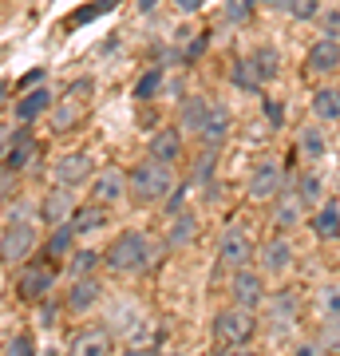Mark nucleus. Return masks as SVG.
I'll use <instances>...</instances> for the list:
<instances>
[{
	"label": "nucleus",
	"mask_w": 340,
	"mask_h": 356,
	"mask_svg": "<svg viewBox=\"0 0 340 356\" xmlns=\"http://www.w3.org/2000/svg\"><path fill=\"white\" fill-rule=\"evenodd\" d=\"M178 186L175 178V166L170 163H159V159H143L131 175H127V191L135 194L139 202H166V194Z\"/></svg>",
	"instance_id": "f257e3e1"
},
{
	"label": "nucleus",
	"mask_w": 340,
	"mask_h": 356,
	"mask_svg": "<svg viewBox=\"0 0 340 356\" xmlns=\"http://www.w3.org/2000/svg\"><path fill=\"white\" fill-rule=\"evenodd\" d=\"M103 261H107V269L119 273V277L143 273V269L151 266V238L139 234V229H127V234H119V238L111 242V250L103 254Z\"/></svg>",
	"instance_id": "f03ea898"
},
{
	"label": "nucleus",
	"mask_w": 340,
	"mask_h": 356,
	"mask_svg": "<svg viewBox=\"0 0 340 356\" xmlns=\"http://www.w3.org/2000/svg\"><path fill=\"white\" fill-rule=\"evenodd\" d=\"M253 332H257V313H250V309H218L214 313V329H210V337H214V344H222V348H241V344L253 341Z\"/></svg>",
	"instance_id": "7ed1b4c3"
},
{
	"label": "nucleus",
	"mask_w": 340,
	"mask_h": 356,
	"mask_svg": "<svg viewBox=\"0 0 340 356\" xmlns=\"http://www.w3.org/2000/svg\"><path fill=\"white\" fill-rule=\"evenodd\" d=\"M285 186H289V178H285V166H281L277 159H261V163L253 166L245 194H250L253 202H273V198H277Z\"/></svg>",
	"instance_id": "20e7f679"
},
{
	"label": "nucleus",
	"mask_w": 340,
	"mask_h": 356,
	"mask_svg": "<svg viewBox=\"0 0 340 356\" xmlns=\"http://www.w3.org/2000/svg\"><path fill=\"white\" fill-rule=\"evenodd\" d=\"M229 297H234V305H238V309H250V313L265 309V301H269V293H265V273H257V269H250V266L234 269Z\"/></svg>",
	"instance_id": "39448f33"
},
{
	"label": "nucleus",
	"mask_w": 340,
	"mask_h": 356,
	"mask_svg": "<svg viewBox=\"0 0 340 356\" xmlns=\"http://www.w3.org/2000/svg\"><path fill=\"white\" fill-rule=\"evenodd\" d=\"M32 250H36V226L32 222H8V226L0 229V261L4 266L24 261Z\"/></svg>",
	"instance_id": "423d86ee"
},
{
	"label": "nucleus",
	"mask_w": 340,
	"mask_h": 356,
	"mask_svg": "<svg viewBox=\"0 0 340 356\" xmlns=\"http://www.w3.org/2000/svg\"><path fill=\"white\" fill-rule=\"evenodd\" d=\"M265 317H269V329H273V337H285V332L297 325V317H301V297L293 289H277L269 301H265Z\"/></svg>",
	"instance_id": "0eeeda50"
},
{
	"label": "nucleus",
	"mask_w": 340,
	"mask_h": 356,
	"mask_svg": "<svg viewBox=\"0 0 340 356\" xmlns=\"http://www.w3.org/2000/svg\"><path fill=\"white\" fill-rule=\"evenodd\" d=\"M48 178H51V186H67V191H76V186H83V182L95 178V163H91L88 154H63V159L51 163Z\"/></svg>",
	"instance_id": "6e6552de"
},
{
	"label": "nucleus",
	"mask_w": 340,
	"mask_h": 356,
	"mask_svg": "<svg viewBox=\"0 0 340 356\" xmlns=\"http://www.w3.org/2000/svg\"><path fill=\"white\" fill-rule=\"evenodd\" d=\"M250 257H253L250 234H245L241 226L226 229V234H222V242H218V266H222V269H245V266H250Z\"/></svg>",
	"instance_id": "1a4fd4ad"
},
{
	"label": "nucleus",
	"mask_w": 340,
	"mask_h": 356,
	"mask_svg": "<svg viewBox=\"0 0 340 356\" xmlns=\"http://www.w3.org/2000/svg\"><path fill=\"white\" fill-rule=\"evenodd\" d=\"M293 261H297V254H293V242L285 234H277V238H269L261 245V273H269V277H285Z\"/></svg>",
	"instance_id": "9d476101"
},
{
	"label": "nucleus",
	"mask_w": 340,
	"mask_h": 356,
	"mask_svg": "<svg viewBox=\"0 0 340 356\" xmlns=\"http://www.w3.org/2000/svg\"><path fill=\"white\" fill-rule=\"evenodd\" d=\"M76 191H67V186H51L44 194V202H40V218L48 222V226H63V222H72L76 214Z\"/></svg>",
	"instance_id": "9b49d317"
},
{
	"label": "nucleus",
	"mask_w": 340,
	"mask_h": 356,
	"mask_svg": "<svg viewBox=\"0 0 340 356\" xmlns=\"http://www.w3.org/2000/svg\"><path fill=\"white\" fill-rule=\"evenodd\" d=\"M123 194H127V170H119V166H107V170L91 178V202L115 206L123 202Z\"/></svg>",
	"instance_id": "f8f14e48"
},
{
	"label": "nucleus",
	"mask_w": 340,
	"mask_h": 356,
	"mask_svg": "<svg viewBox=\"0 0 340 356\" xmlns=\"http://www.w3.org/2000/svg\"><path fill=\"white\" fill-rule=\"evenodd\" d=\"M226 139H229V107L226 103H210L206 127H202V135H198L202 151H222V143Z\"/></svg>",
	"instance_id": "ddd939ff"
},
{
	"label": "nucleus",
	"mask_w": 340,
	"mask_h": 356,
	"mask_svg": "<svg viewBox=\"0 0 340 356\" xmlns=\"http://www.w3.org/2000/svg\"><path fill=\"white\" fill-rule=\"evenodd\" d=\"M210 103L214 99H206V95H182V103H178V131L182 135H202Z\"/></svg>",
	"instance_id": "4468645a"
},
{
	"label": "nucleus",
	"mask_w": 340,
	"mask_h": 356,
	"mask_svg": "<svg viewBox=\"0 0 340 356\" xmlns=\"http://www.w3.org/2000/svg\"><path fill=\"white\" fill-rule=\"evenodd\" d=\"M305 67H309V76H332L340 67V40H316L309 56H305Z\"/></svg>",
	"instance_id": "2eb2a0df"
},
{
	"label": "nucleus",
	"mask_w": 340,
	"mask_h": 356,
	"mask_svg": "<svg viewBox=\"0 0 340 356\" xmlns=\"http://www.w3.org/2000/svg\"><path fill=\"white\" fill-rule=\"evenodd\" d=\"M99 297H103L99 281L79 277V281H72V289H67V297H63V309H67V313H88V309L99 305Z\"/></svg>",
	"instance_id": "dca6fc26"
},
{
	"label": "nucleus",
	"mask_w": 340,
	"mask_h": 356,
	"mask_svg": "<svg viewBox=\"0 0 340 356\" xmlns=\"http://www.w3.org/2000/svg\"><path fill=\"white\" fill-rule=\"evenodd\" d=\"M305 222V202H301V194L297 191H281L277 194V206H273V226L285 234V229H297Z\"/></svg>",
	"instance_id": "f3484780"
},
{
	"label": "nucleus",
	"mask_w": 340,
	"mask_h": 356,
	"mask_svg": "<svg viewBox=\"0 0 340 356\" xmlns=\"http://www.w3.org/2000/svg\"><path fill=\"white\" fill-rule=\"evenodd\" d=\"M51 285H56V269H51V266H32V269L20 273V285H16V289H20L24 301H40Z\"/></svg>",
	"instance_id": "a211bd4d"
},
{
	"label": "nucleus",
	"mask_w": 340,
	"mask_h": 356,
	"mask_svg": "<svg viewBox=\"0 0 340 356\" xmlns=\"http://www.w3.org/2000/svg\"><path fill=\"white\" fill-rule=\"evenodd\" d=\"M48 111H51V91L44 88V83L24 91V95L16 99V119H20V123H36L40 115H48Z\"/></svg>",
	"instance_id": "6ab92c4d"
},
{
	"label": "nucleus",
	"mask_w": 340,
	"mask_h": 356,
	"mask_svg": "<svg viewBox=\"0 0 340 356\" xmlns=\"http://www.w3.org/2000/svg\"><path fill=\"white\" fill-rule=\"evenodd\" d=\"M178 154H182V131L178 127H163L151 135V159H159V163H178Z\"/></svg>",
	"instance_id": "aec40b11"
},
{
	"label": "nucleus",
	"mask_w": 340,
	"mask_h": 356,
	"mask_svg": "<svg viewBox=\"0 0 340 356\" xmlns=\"http://www.w3.org/2000/svg\"><path fill=\"white\" fill-rule=\"evenodd\" d=\"M309 226H313V234L321 242H340V202H325L309 218Z\"/></svg>",
	"instance_id": "412c9836"
},
{
	"label": "nucleus",
	"mask_w": 340,
	"mask_h": 356,
	"mask_svg": "<svg viewBox=\"0 0 340 356\" xmlns=\"http://www.w3.org/2000/svg\"><path fill=\"white\" fill-rule=\"evenodd\" d=\"M72 356H111V332L107 329H83L72 341Z\"/></svg>",
	"instance_id": "4be33fe9"
},
{
	"label": "nucleus",
	"mask_w": 340,
	"mask_h": 356,
	"mask_svg": "<svg viewBox=\"0 0 340 356\" xmlns=\"http://www.w3.org/2000/svg\"><path fill=\"white\" fill-rule=\"evenodd\" d=\"M297 151L305 154V159H313V163H321L328 154V135L321 131V123H305L301 131H297Z\"/></svg>",
	"instance_id": "5701e85b"
},
{
	"label": "nucleus",
	"mask_w": 340,
	"mask_h": 356,
	"mask_svg": "<svg viewBox=\"0 0 340 356\" xmlns=\"http://www.w3.org/2000/svg\"><path fill=\"white\" fill-rule=\"evenodd\" d=\"M198 214H178V218H170V229H166V245L170 250H186L194 238H198Z\"/></svg>",
	"instance_id": "b1692460"
},
{
	"label": "nucleus",
	"mask_w": 340,
	"mask_h": 356,
	"mask_svg": "<svg viewBox=\"0 0 340 356\" xmlns=\"http://www.w3.org/2000/svg\"><path fill=\"white\" fill-rule=\"evenodd\" d=\"M297 194H301L305 210H321V206H325V178L316 175V170H305V175L297 178Z\"/></svg>",
	"instance_id": "393cba45"
},
{
	"label": "nucleus",
	"mask_w": 340,
	"mask_h": 356,
	"mask_svg": "<svg viewBox=\"0 0 340 356\" xmlns=\"http://www.w3.org/2000/svg\"><path fill=\"white\" fill-rule=\"evenodd\" d=\"M316 123H340V88H321L313 95Z\"/></svg>",
	"instance_id": "a878e982"
},
{
	"label": "nucleus",
	"mask_w": 340,
	"mask_h": 356,
	"mask_svg": "<svg viewBox=\"0 0 340 356\" xmlns=\"http://www.w3.org/2000/svg\"><path fill=\"white\" fill-rule=\"evenodd\" d=\"M250 64H253V72H257V79L261 83H269V79H277V72H281V56H277V48H253L250 51Z\"/></svg>",
	"instance_id": "bb28decb"
},
{
	"label": "nucleus",
	"mask_w": 340,
	"mask_h": 356,
	"mask_svg": "<svg viewBox=\"0 0 340 356\" xmlns=\"http://www.w3.org/2000/svg\"><path fill=\"white\" fill-rule=\"evenodd\" d=\"M76 229H72V222H63V226H51V238H48V257H72L76 254Z\"/></svg>",
	"instance_id": "cd10ccee"
},
{
	"label": "nucleus",
	"mask_w": 340,
	"mask_h": 356,
	"mask_svg": "<svg viewBox=\"0 0 340 356\" xmlns=\"http://www.w3.org/2000/svg\"><path fill=\"white\" fill-rule=\"evenodd\" d=\"M79 119H83V107L76 103V95L72 99H63V103H56L51 107V131H72V127H79Z\"/></svg>",
	"instance_id": "c85d7f7f"
},
{
	"label": "nucleus",
	"mask_w": 340,
	"mask_h": 356,
	"mask_svg": "<svg viewBox=\"0 0 340 356\" xmlns=\"http://www.w3.org/2000/svg\"><path fill=\"white\" fill-rule=\"evenodd\" d=\"M163 83H166V67L154 64V67H147V72L139 76V83H135V91H131V95H135L139 103H147V99H154V95L163 91Z\"/></svg>",
	"instance_id": "c756f323"
},
{
	"label": "nucleus",
	"mask_w": 340,
	"mask_h": 356,
	"mask_svg": "<svg viewBox=\"0 0 340 356\" xmlns=\"http://www.w3.org/2000/svg\"><path fill=\"white\" fill-rule=\"evenodd\" d=\"M107 222V210H103L99 202H91V206H79L76 214H72V229L76 234H95V229Z\"/></svg>",
	"instance_id": "7c9ffc66"
},
{
	"label": "nucleus",
	"mask_w": 340,
	"mask_h": 356,
	"mask_svg": "<svg viewBox=\"0 0 340 356\" xmlns=\"http://www.w3.org/2000/svg\"><path fill=\"white\" fill-rule=\"evenodd\" d=\"M229 83H234L238 91H257L261 88V79H257V72H253L250 56H238V60L229 64Z\"/></svg>",
	"instance_id": "2f4dec72"
},
{
	"label": "nucleus",
	"mask_w": 340,
	"mask_h": 356,
	"mask_svg": "<svg viewBox=\"0 0 340 356\" xmlns=\"http://www.w3.org/2000/svg\"><path fill=\"white\" fill-rule=\"evenodd\" d=\"M99 269V250H76V254L67 257V277L79 281V277H91Z\"/></svg>",
	"instance_id": "473e14b6"
},
{
	"label": "nucleus",
	"mask_w": 340,
	"mask_h": 356,
	"mask_svg": "<svg viewBox=\"0 0 340 356\" xmlns=\"http://www.w3.org/2000/svg\"><path fill=\"white\" fill-rule=\"evenodd\" d=\"M316 317L321 321L340 317V285H321L316 289Z\"/></svg>",
	"instance_id": "72a5a7b5"
},
{
	"label": "nucleus",
	"mask_w": 340,
	"mask_h": 356,
	"mask_svg": "<svg viewBox=\"0 0 340 356\" xmlns=\"http://www.w3.org/2000/svg\"><path fill=\"white\" fill-rule=\"evenodd\" d=\"M214 166H218V151H198L194 170H190V182L194 186H210L214 182Z\"/></svg>",
	"instance_id": "f704fd0d"
},
{
	"label": "nucleus",
	"mask_w": 340,
	"mask_h": 356,
	"mask_svg": "<svg viewBox=\"0 0 340 356\" xmlns=\"http://www.w3.org/2000/svg\"><path fill=\"white\" fill-rule=\"evenodd\" d=\"M316 344L325 348V356H340V317L321 321V329H316Z\"/></svg>",
	"instance_id": "c9c22d12"
},
{
	"label": "nucleus",
	"mask_w": 340,
	"mask_h": 356,
	"mask_svg": "<svg viewBox=\"0 0 340 356\" xmlns=\"http://www.w3.org/2000/svg\"><path fill=\"white\" fill-rule=\"evenodd\" d=\"M115 8V0H91V4H83V8H76L72 13V20H67V28H79V24H88L91 16H103V13H111Z\"/></svg>",
	"instance_id": "e433bc0d"
},
{
	"label": "nucleus",
	"mask_w": 340,
	"mask_h": 356,
	"mask_svg": "<svg viewBox=\"0 0 340 356\" xmlns=\"http://www.w3.org/2000/svg\"><path fill=\"white\" fill-rule=\"evenodd\" d=\"M190 186H194V182L186 178V182H178L175 191L166 194V202H163V214H166V218H178V214H186L182 206H186V194H190Z\"/></svg>",
	"instance_id": "4c0bfd02"
},
{
	"label": "nucleus",
	"mask_w": 340,
	"mask_h": 356,
	"mask_svg": "<svg viewBox=\"0 0 340 356\" xmlns=\"http://www.w3.org/2000/svg\"><path fill=\"white\" fill-rule=\"evenodd\" d=\"M285 13H289V20H316L321 16V0H285Z\"/></svg>",
	"instance_id": "58836bf2"
},
{
	"label": "nucleus",
	"mask_w": 340,
	"mask_h": 356,
	"mask_svg": "<svg viewBox=\"0 0 340 356\" xmlns=\"http://www.w3.org/2000/svg\"><path fill=\"white\" fill-rule=\"evenodd\" d=\"M4 356H36V341L28 332H16L13 341L4 344Z\"/></svg>",
	"instance_id": "ea45409f"
},
{
	"label": "nucleus",
	"mask_w": 340,
	"mask_h": 356,
	"mask_svg": "<svg viewBox=\"0 0 340 356\" xmlns=\"http://www.w3.org/2000/svg\"><path fill=\"white\" fill-rule=\"evenodd\" d=\"M253 13V0H226V20L229 24H245Z\"/></svg>",
	"instance_id": "a19ab883"
},
{
	"label": "nucleus",
	"mask_w": 340,
	"mask_h": 356,
	"mask_svg": "<svg viewBox=\"0 0 340 356\" xmlns=\"http://www.w3.org/2000/svg\"><path fill=\"white\" fill-rule=\"evenodd\" d=\"M265 123H269L273 131L285 127V103L281 99H265Z\"/></svg>",
	"instance_id": "79ce46f5"
},
{
	"label": "nucleus",
	"mask_w": 340,
	"mask_h": 356,
	"mask_svg": "<svg viewBox=\"0 0 340 356\" xmlns=\"http://www.w3.org/2000/svg\"><path fill=\"white\" fill-rule=\"evenodd\" d=\"M321 32H325V40H340V8L321 16Z\"/></svg>",
	"instance_id": "37998d69"
},
{
	"label": "nucleus",
	"mask_w": 340,
	"mask_h": 356,
	"mask_svg": "<svg viewBox=\"0 0 340 356\" xmlns=\"http://www.w3.org/2000/svg\"><path fill=\"white\" fill-rule=\"evenodd\" d=\"M206 40H210V36H206V32H202V36H194V40H190L186 48H182V64H194V60H198L202 51H206Z\"/></svg>",
	"instance_id": "c03bdc74"
},
{
	"label": "nucleus",
	"mask_w": 340,
	"mask_h": 356,
	"mask_svg": "<svg viewBox=\"0 0 340 356\" xmlns=\"http://www.w3.org/2000/svg\"><path fill=\"white\" fill-rule=\"evenodd\" d=\"M289 356H325V348H321V344H316V337H313V341H297Z\"/></svg>",
	"instance_id": "a18cd8bd"
},
{
	"label": "nucleus",
	"mask_w": 340,
	"mask_h": 356,
	"mask_svg": "<svg viewBox=\"0 0 340 356\" xmlns=\"http://www.w3.org/2000/svg\"><path fill=\"white\" fill-rule=\"evenodd\" d=\"M214 356H261V353H257V348H250V344H241V348H222V344H218Z\"/></svg>",
	"instance_id": "49530a36"
},
{
	"label": "nucleus",
	"mask_w": 340,
	"mask_h": 356,
	"mask_svg": "<svg viewBox=\"0 0 340 356\" xmlns=\"http://www.w3.org/2000/svg\"><path fill=\"white\" fill-rule=\"evenodd\" d=\"M44 76H48V72H44V67H36V72H28V76L20 79V88H24V91L40 88V83H44Z\"/></svg>",
	"instance_id": "de8ad7c7"
},
{
	"label": "nucleus",
	"mask_w": 340,
	"mask_h": 356,
	"mask_svg": "<svg viewBox=\"0 0 340 356\" xmlns=\"http://www.w3.org/2000/svg\"><path fill=\"white\" fill-rule=\"evenodd\" d=\"M178 8H182V13H198L202 4H206V0H175Z\"/></svg>",
	"instance_id": "09e8293b"
},
{
	"label": "nucleus",
	"mask_w": 340,
	"mask_h": 356,
	"mask_svg": "<svg viewBox=\"0 0 340 356\" xmlns=\"http://www.w3.org/2000/svg\"><path fill=\"white\" fill-rule=\"evenodd\" d=\"M13 222H28V202H16L13 206Z\"/></svg>",
	"instance_id": "8fccbe9b"
},
{
	"label": "nucleus",
	"mask_w": 340,
	"mask_h": 356,
	"mask_svg": "<svg viewBox=\"0 0 340 356\" xmlns=\"http://www.w3.org/2000/svg\"><path fill=\"white\" fill-rule=\"evenodd\" d=\"M115 48H119V36H111L107 44H103V56H115Z\"/></svg>",
	"instance_id": "3c124183"
},
{
	"label": "nucleus",
	"mask_w": 340,
	"mask_h": 356,
	"mask_svg": "<svg viewBox=\"0 0 340 356\" xmlns=\"http://www.w3.org/2000/svg\"><path fill=\"white\" fill-rule=\"evenodd\" d=\"M123 356H159V353H151V348H127Z\"/></svg>",
	"instance_id": "603ef678"
},
{
	"label": "nucleus",
	"mask_w": 340,
	"mask_h": 356,
	"mask_svg": "<svg viewBox=\"0 0 340 356\" xmlns=\"http://www.w3.org/2000/svg\"><path fill=\"white\" fill-rule=\"evenodd\" d=\"M154 4H159V0H139V13H151Z\"/></svg>",
	"instance_id": "864d4df0"
},
{
	"label": "nucleus",
	"mask_w": 340,
	"mask_h": 356,
	"mask_svg": "<svg viewBox=\"0 0 340 356\" xmlns=\"http://www.w3.org/2000/svg\"><path fill=\"white\" fill-rule=\"evenodd\" d=\"M0 186H8V170L4 166H0Z\"/></svg>",
	"instance_id": "5fc2aeb1"
},
{
	"label": "nucleus",
	"mask_w": 340,
	"mask_h": 356,
	"mask_svg": "<svg viewBox=\"0 0 340 356\" xmlns=\"http://www.w3.org/2000/svg\"><path fill=\"white\" fill-rule=\"evenodd\" d=\"M253 4H285V0H253Z\"/></svg>",
	"instance_id": "6e6d98bb"
},
{
	"label": "nucleus",
	"mask_w": 340,
	"mask_h": 356,
	"mask_svg": "<svg viewBox=\"0 0 340 356\" xmlns=\"http://www.w3.org/2000/svg\"><path fill=\"white\" fill-rule=\"evenodd\" d=\"M4 95H8V83H0V103H4Z\"/></svg>",
	"instance_id": "4d7b16f0"
},
{
	"label": "nucleus",
	"mask_w": 340,
	"mask_h": 356,
	"mask_svg": "<svg viewBox=\"0 0 340 356\" xmlns=\"http://www.w3.org/2000/svg\"><path fill=\"white\" fill-rule=\"evenodd\" d=\"M163 356H182V353H163Z\"/></svg>",
	"instance_id": "13d9d810"
}]
</instances>
